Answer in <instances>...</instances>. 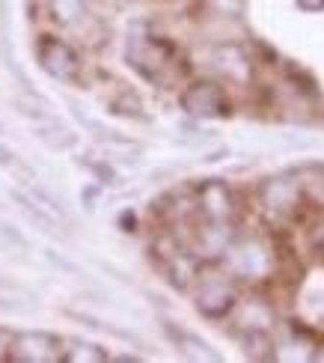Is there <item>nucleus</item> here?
<instances>
[{
    "instance_id": "1",
    "label": "nucleus",
    "mask_w": 324,
    "mask_h": 363,
    "mask_svg": "<svg viewBox=\"0 0 324 363\" xmlns=\"http://www.w3.org/2000/svg\"><path fill=\"white\" fill-rule=\"evenodd\" d=\"M36 60L39 66L57 81H74L81 72V57L69 42L57 36H42L36 45Z\"/></svg>"
},
{
    "instance_id": "2",
    "label": "nucleus",
    "mask_w": 324,
    "mask_h": 363,
    "mask_svg": "<svg viewBox=\"0 0 324 363\" xmlns=\"http://www.w3.org/2000/svg\"><path fill=\"white\" fill-rule=\"evenodd\" d=\"M181 108L188 113H194V116H226L229 113V99L218 84L199 81V84H191L181 93Z\"/></svg>"
},
{
    "instance_id": "3",
    "label": "nucleus",
    "mask_w": 324,
    "mask_h": 363,
    "mask_svg": "<svg viewBox=\"0 0 324 363\" xmlns=\"http://www.w3.org/2000/svg\"><path fill=\"white\" fill-rule=\"evenodd\" d=\"M9 357L12 360H27V363H48V360H60L63 357V342L57 337H48V334H36V330H30V334H18L9 345Z\"/></svg>"
},
{
    "instance_id": "4",
    "label": "nucleus",
    "mask_w": 324,
    "mask_h": 363,
    "mask_svg": "<svg viewBox=\"0 0 324 363\" xmlns=\"http://www.w3.org/2000/svg\"><path fill=\"white\" fill-rule=\"evenodd\" d=\"M196 307L208 319H223V315L235 307V292L226 289L223 283H206L196 292Z\"/></svg>"
},
{
    "instance_id": "5",
    "label": "nucleus",
    "mask_w": 324,
    "mask_h": 363,
    "mask_svg": "<svg viewBox=\"0 0 324 363\" xmlns=\"http://www.w3.org/2000/svg\"><path fill=\"white\" fill-rule=\"evenodd\" d=\"M39 140H45L51 149H69L74 146V134L69 128H63L60 123H54V119H45V123H39Z\"/></svg>"
},
{
    "instance_id": "6",
    "label": "nucleus",
    "mask_w": 324,
    "mask_h": 363,
    "mask_svg": "<svg viewBox=\"0 0 324 363\" xmlns=\"http://www.w3.org/2000/svg\"><path fill=\"white\" fill-rule=\"evenodd\" d=\"M12 200L18 203L24 215H27L30 220H33L36 226H42L45 233H51V230H54V220H51V215H48V211H45V208H39L33 200H30V196H24V194H18V191H12Z\"/></svg>"
},
{
    "instance_id": "7",
    "label": "nucleus",
    "mask_w": 324,
    "mask_h": 363,
    "mask_svg": "<svg viewBox=\"0 0 324 363\" xmlns=\"http://www.w3.org/2000/svg\"><path fill=\"white\" fill-rule=\"evenodd\" d=\"M60 360H89V363H96V360H107V352H101L99 345H92V342L74 340V342H69V352H63Z\"/></svg>"
},
{
    "instance_id": "8",
    "label": "nucleus",
    "mask_w": 324,
    "mask_h": 363,
    "mask_svg": "<svg viewBox=\"0 0 324 363\" xmlns=\"http://www.w3.org/2000/svg\"><path fill=\"white\" fill-rule=\"evenodd\" d=\"M12 164H15V155L6 146H0V167H12Z\"/></svg>"
},
{
    "instance_id": "9",
    "label": "nucleus",
    "mask_w": 324,
    "mask_h": 363,
    "mask_svg": "<svg viewBox=\"0 0 324 363\" xmlns=\"http://www.w3.org/2000/svg\"><path fill=\"white\" fill-rule=\"evenodd\" d=\"M298 4H301L303 9H321V6H324V0H298Z\"/></svg>"
},
{
    "instance_id": "10",
    "label": "nucleus",
    "mask_w": 324,
    "mask_h": 363,
    "mask_svg": "<svg viewBox=\"0 0 324 363\" xmlns=\"http://www.w3.org/2000/svg\"><path fill=\"white\" fill-rule=\"evenodd\" d=\"M0 134H4V125H0Z\"/></svg>"
}]
</instances>
